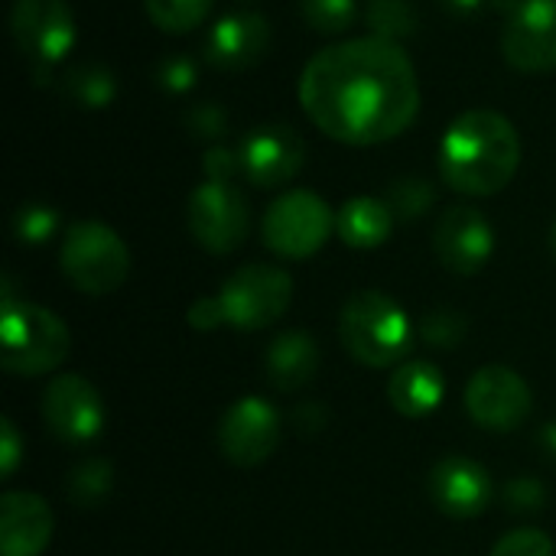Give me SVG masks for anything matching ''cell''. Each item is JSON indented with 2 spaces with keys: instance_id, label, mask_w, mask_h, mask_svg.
Returning a JSON list of instances; mask_svg holds the SVG:
<instances>
[{
  "instance_id": "cell-1",
  "label": "cell",
  "mask_w": 556,
  "mask_h": 556,
  "mask_svg": "<svg viewBox=\"0 0 556 556\" xmlns=\"http://www.w3.org/2000/svg\"><path fill=\"white\" fill-rule=\"evenodd\" d=\"M300 108L329 140L378 147L417 121L420 78L401 42L355 36L319 49L303 65Z\"/></svg>"
},
{
  "instance_id": "cell-2",
  "label": "cell",
  "mask_w": 556,
  "mask_h": 556,
  "mask_svg": "<svg viewBox=\"0 0 556 556\" xmlns=\"http://www.w3.org/2000/svg\"><path fill=\"white\" fill-rule=\"evenodd\" d=\"M518 166L521 134L502 111H466L440 140V176L459 195H495L518 176Z\"/></svg>"
},
{
  "instance_id": "cell-3",
  "label": "cell",
  "mask_w": 556,
  "mask_h": 556,
  "mask_svg": "<svg viewBox=\"0 0 556 556\" xmlns=\"http://www.w3.org/2000/svg\"><path fill=\"white\" fill-rule=\"evenodd\" d=\"M72 349L68 326L46 306L16 300L3 283L0 309V365L10 375L36 378L55 371Z\"/></svg>"
},
{
  "instance_id": "cell-4",
  "label": "cell",
  "mask_w": 556,
  "mask_h": 556,
  "mask_svg": "<svg viewBox=\"0 0 556 556\" xmlns=\"http://www.w3.org/2000/svg\"><path fill=\"white\" fill-rule=\"evenodd\" d=\"M339 339L355 362L368 368H391L407 355L414 326L394 296L381 290H358L342 306Z\"/></svg>"
},
{
  "instance_id": "cell-5",
  "label": "cell",
  "mask_w": 556,
  "mask_h": 556,
  "mask_svg": "<svg viewBox=\"0 0 556 556\" xmlns=\"http://www.w3.org/2000/svg\"><path fill=\"white\" fill-rule=\"evenodd\" d=\"M59 264L65 280L88 296L114 293L130 277V251L124 238L104 222L72 225L62 238Z\"/></svg>"
},
{
  "instance_id": "cell-6",
  "label": "cell",
  "mask_w": 556,
  "mask_h": 556,
  "mask_svg": "<svg viewBox=\"0 0 556 556\" xmlns=\"http://www.w3.org/2000/svg\"><path fill=\"white\" fill-rule=\"evenodd\" d=\"M336 231V212L319 192L290 189L270 202L261 222L264 244L287 261H306L326 248Z\"/></svg>"
},
{
  "instance_id": "cell-7",
  "label": "cell",
  "mask_w": 556,
  "mask_h": 556,
  "mask_svg": "<svg viewBox=\"0 0 556 556\" xmlns=\"http://www.w3.org/2000/svg\"><path fill=\"white\" fill-rule=\"evenodd\" d=\"M215 296H218L225 326L241 329V332H257V329L280 323V316L290 309L293 280L287 270L274 264H244L222 283Z\"/></svg>"
},
{
  "instance_id": "cell-8",
  "label": "cell",
  "mask_w": 556,
  "mask_h": 556,
  "mask_svg": "<svg viewBox=\"0 0 556 556\" xmlns=\"http://www.w3.org/2000/svg\"><path fill=\"white\" fill-rule=\"evenodd\" d=\"M186 225L199 248H205L208 254H231L244 244L251 228L248 199L235 186V179L205 176L189 195Z\"/></svg>"
},
{
  "instance_id": "cell-9",
  "label": "cell",
  "mask_w": 556,
  "mask_h": 556,
  "mask_svg": "<svg viewBox=\"0 0 556 556\" xmlns=\"http://www.w3.org/2000/svg\"><path fill=\"white\" fill-rule=\"evenodd\" d=\"M10 33L20 52L36 65V72H42L68 59L78 39V23L65 0H13Z\"/></svg>"
},
{
  "instance_id": "cell-10",
  "label": "cell",
  "mask_w": 556,
  "mask_h": 556,
  "mask_svg": "<svg viewBox=\"0 0 556 556\" xmlns=\"http://www.w3.org/2000/svg\"><path fill=\"white\" fill-rule=\"evenodd\" d=\"M531 410H534L531 384L515 368L485 365L472 375L466 388V414L482 430L511 433L531 417Z\"/></svg>"
},
{
  "instance_id": "cell-11",
  "label": "cell",
  "mask_w": 556,
  "mask_h": 556,
  "mask_svg": "<svg viewBox=\"0 0 556 556\" xmlns=\"http://www.w3.org/2000/svg\"><path fill=\"white\" fill-rule=\"evenodd\" d=\"M104 401L81 375H59L42 391V420L62 443H91L104 430Z\"/></svg>"
},
{
  "instance_id": "cell-12",
  "label": "cell",
  "mask_w": 556,
  "mask_h": 556,
  "mask_svg": "<svg viewBox=\"0 0 556 556\" xmlns=\"http://www.w3.org/2000/svg\"><path fill=\"white\" fill-rule=\"evenodd\" d=\"M280 414L261 397L235 401L218 424V450L231 466L254 469L274 456L280 446Z\"/></svg>"
},
{
  "instance_id": "cell-13",
  "label": "cell",
  "mask_w": 556,
  "mask_h": 556,
  "mask_svg": "<svg viewBox=\"0 0 556 556\" xmlns=\"http://www.w3.org/2000/svg\"><path fill=\"white\" fill-rule=\"evenodd\" d=\"M502 55L515 72H556V0H518L502 33Z\"/></svg>"
},
{
  "instance_id": "cell-14",
  "label": "cell",
  "mask_w": 556,
  "mask_h": 556,
  "mask_svg": "<svg viewBox=\"0 0 556 556\" xmlns=\"http://www.w3.org/2000/svg\"><path fill=\"white\" fill-rule=\"evenodd\" d=\"M235 150H238L241 173L261 189L287 186L306 163V143L287 124L251 127Z\"/></svg>"
},
{
  "instance_id": "cell-15",
  "label": "cell",
  "mask_w": 556,
  "mask_h": 556,
  "mask_svg": "<svg viewBox=\"0 0 556 556\" xmlns=\"http://www.w3.org/2000/svg\"><path fill=\"white\" fill-rule=\"evenodd\" d=\"M433 251L450 274L472 277L495 254V228L472 205H453L443 212L433 231Z\"/></svg>"
},
{
  "instance_id": "cell-16",
  "label": "cell",
  "mask_w": 556,
  "mask_h": 556,
  "mask_svg": "<svg viewBox=\"0 0 556 556\" xmlns=\"http://www.w3.org/2000/svg\"><path fill=\"white\" fill-rule=\"evenodd\" d=\"M430 498L450 518H479L495 498V482L489 469L466 456H446L430 472Z\"/></svg>"
},
{
  "instance_id": "cell-17",
  "label": "cell",
  "mask_w": 556,
  "mask_h": 556,
  "mask_svg": "<svg viewBox=\"0 0 556 556\" xmlns=\"http://www.w3.org/2000/svg\"><path fill=\"white\" fill-rule=\"evenodd\" d=\"M270 49V23L261 13H228L205 36V62L215 72L254 68Z\"/></svg>"
},
{
  "instance_id": "cell-18",
  "label": "cell",
  "mask_w": 556,
  "mask_h": 556,
  "mask_svg": "<svg viewBox=\"0 0 556 556\" xmlns=\"http://www.w3.org/2000/svg\"><path fill=\"white\" fill-rule=\"evenodd\" d=\"M52 508L33 492H7L0 498V551L3 556H42L52 541Z\"/></svg>"
},
{
  "instance_id": "cell-19",
  "label": "cell",
  "mask_w": 556,
  "mask_h": 556,
  "mask_svg": "<svg viewBox=\"0 0 556 556\" xmlns=\"http://www.w3.org/2000/svg\"><path fill=\"white\" fill-rule=\"evenodd\" d=\"M264 371H267V381L277 391H300V388H306L316 378V371H319V342L309 332H300V329L280 332L267 345Z\"/></svg>"
},
{
  "instance_id": "cell-20",
  "label": "cell",
  "mask_w": 556,
  "mask_h": 556,
  "mask_svg": "<svg viewBox=\"0 0 556 556\" xmlns=\"http://www.w3.org/2000/svg\"><path fill=\"white\" fill-rule=\"evenodd\" d=\"M446 397L443 371L433 362H407L388 381V401L401 417H427Z\"/></svg>"
},
{
  "instance_id": "cell-21",
  "label": "cell",
  "mask_w": 556,
  "mask_h": 556,
  "mask_svg": "<svg viewBox=\"0 0 556 556\" xmlns=\"http://www.w3.org/2000/svg\"><path fill=\"white\" fill-rule=\"evenodd\" d=\"M391 231H394V212L388 199L355 195L342 202L336 212V235L352 251H375L391 238Z\"/></svg>"
},
{
  "instance_id": "cell-22",
  "label": "cell",
  "mask_w": 556,
  "mask_h": 556,
  "mask_svg": "<svg viewBox=\"0 0 556 556\" xmlns=\"http://www.w3.org/2000/svg\"><path fill=\"white\" fill-rule=\"evenodd\" d=\"M114 485V469L104 459H85L68 472L65 492L75 508H98Z\"/></svg>"
},
{
  "instance_id": "cell-23",
  "label": "cell",
  "mask_w": 556,
  "mask_h": 556,
  "mask_svg": "<svg viewBox=\"0 0 556 556\" xmlns=\"http://www.w3.org/2000/svg\"><path fill=\"white\" fill-rule=\"evenodd\" d=\"M212 3L215 0H143L150 23L169 36L192 33L199 23H205V16L212 13Z\"/></svg>"
},
{
  "instance_id": "cell-24",
  "label": "cell",
  "mask_w": 556,
  "mask_h": 556,
  "mask_svg": "<svg viewBox=\"0 0 556 556\" xmlns=\"http://www.w3.org/2000/svg\"><path fill=\"white\" fill-rule=\"evenodd\" d=\"M68 94L85 104V108H108L114 98H117V81L108 68L101 65H81V68H72L68 72V81H65Z\"/></svg>"
},
{
  "instance_id": "cell-25",
  "label": "cell",
  "mask_w": 556,
  "mask_h": 556,
  "mask_svg": "<svg viewBox=\"0 0 556 556\" xmlns=\"http://www.w3.org/2000/svg\"><path fill=\"white\" fill-rule=\"evenodd\" d=\"M300 13L309 23V29L323 36H336L355 26L362 7L358 0H300Z\"/></svg>"
},
{
  "instance_id": "cell-26",
  "label": "cell",
  "mask_w": 556,
  "mask_h": 556,
  "mask_svg": "<svg viewBox=\"0 0 556 556\" xmlns=\"http://www.w3.org/2000/svg\"><path fill=\"white\" fill-rule=\"evenodd\" d=\"M384 199H388L394 218L414 222V218L427 215V208L433 205L437 192H433V186H430L427 179H420V176H404V179L391 182V189H388Z\"/></svg>"
},
{
  "instance_id": "cell-27",
  "label": "cell",
  "mask_w": 556,
  "mask_h": 556,
  "mask_svg": "<svg viewBox=\"0 0 556 556\" xmlns=\"http://www.w3.org/2000/svg\"><path fill=\"white\" fill-rule=\"evenodd\" d=\"M59 231V212L42 205V202H26L16 208L13 215V235L20 244H29V248H39L46 244L52 235Z\"/></svg>"
},
{
  "instance_id": "cell-28",
  "label": "cell",
  "mask_w": 556,
  "mask_h": 556,
  "mask_svg": "<svg viewBox=\"0 0 556 556\" xmlns=\"http://www.w3.org/2000/svg\"><path fill=\"white\" fill-rule=\"evenodd\" d=\"M365 16H368L375 36H384V39H394V42L417 29L414 10H410L407 0H368Z\"/></svg>"
},
{
  "instance_id": "cell-29",
  "label": "cell",
  "mask_w": 556,
  "mask_h": 556,
  "mask_svg": "<svg viewBox=\"0 0 556 556\" xmlns=\"http://www.w3.org/2000/svg\"><path fill=\"white\" fill-rule=\"evenodd\" d=\"M420 336H424V342H430L437 349H456L466 336V319L453 309H437V313L424 316Z\"/></svg>"
},
{
  "instance_id": "cell-30",
  "label": "cell",
  "mask_w": 556,
  "mask_h": 556,
  "mask_svg": "<svg viewBox=\"0 0 556 556\" xmlns=\"http://www.w3.org/2000/svg\"><path fill=\"white\" fill-rule=\"evenodd\" d=\"M195 65H192V59L189 55H166V59H160L156 62V68H153V78H156V85L163 88V91H169V94H186L192 85H195Z\"/></svg>"
},
{
  "instance_id": "cell-31",
  "label": "cell",
  "mask_w": 556,
  "mask_h": 556,
  "mask_svg": "<svg viewBox=\"0 0 556 556\" xmlns=\"http://www.w3.org/2000/svg\"><path fill=\"white\" fill-rule=\"evenodd\" d=\"M492 556H554V541L544 534V531H534V528H521V531H511L505 534Z\"/></svg>"
},
{
  "instance_id": "cell-32",
  "label": "cell",
  "mask_w": 556,
  "mask_h": 556,
  "mask_svg": "<svg viewBox=\"0 0 556 556\" xmlns=\"http://www.w3.org/2000/svg\"><path fill=\"white\" fill-rule=\"evenodd\" d=\"M544 498H547V492H544V485L534 476H521V479H511L505 485L508 511H541Z\"/></svg>"
},
{
  "instance_id": "cell-33",
  "label": "cell",
  "mask_w": 556,
  "mask_h": 556,
  "mask_svg": "<svg viewBox=\"0 0 556 556\" xmlns=\"http://www.w3.org/2000/svg\"><path fill=\"white\" fill-rule=\"evenodd\" d=\"M186 124L195 137H222L225 134V111L218 104H199L186 114Z\"/></svg>"
},
{
  "instance_id": "cell-34",
  "label": "cell",
  "mask_w": 556,
  "mask_h": 556,
  "mask_svg": "<svg viewBox=\"0 0 556 556\" xmlns=\"http://www.w3.org/2000/svg\"><path fill=\"white\" fill-rule=\"evenodd\" d=\"M189 326L199 329V332H212V329L225 326L218 296H202V300H195V303L189 306Z\"/></svg>"
},
{
  "instance_id": "cell-35",
  "label": "cell",
  "mask_w": 556,
  "mask_h": 556,
  "mask_svg": "<svg viewBox=\"0 0 556 556\" xmlns=\"http://www.w3.org/2000/svg\"><path fill=\"white\" fill-rule=\"evenodd\" d=\"M20 456H23V443H20L16 424H13V420H3V424H0V469H3L7 479L16 472Z\"/></svg>"
},
{
  "instance_id": "cell-36",
  "label": "cell",
  "mask_w": 556,
  "mask_h": 556,
  "mask_svg": "<svg viewBox=\"0 0 556 556\" xmlns=\"http://www.w3.org/2000/svg\"><path fill=\"white\" fill-rule=\"evenodd\" d=\"M443 7H446L453 16H476V13L485 7V0H443Z\"/></svg>"
},
{
  "instance_id": "cell-37",
  "label": "cell",
  "mask_w": 556,
  "mask_h": 556,
  "mask_svg": "<svg viewBox=\"0 0 556 556\" xmlns=\"http://www.w3.org/2000/svg\"><path fill=\"white\" fill-rule=\"evenodd\" d=\"M541 443H544V450L556 459V424H547V427L541 430Z\"/></svg>"
},
{
  "instance_id": "cell-38",
  "label": "cell",
  "mask_w": 556,
  "mask_h": 556,
  "mask_svg": "<svg viewBox=\"0 0 556 556\" xmlns=\"http://www.w3.org/2000/svg\"><path fill=\"white\" fill-rule=\"evenodd\" d=\"M551 254H554V261H556V225H554V231H551Z\"/></svg>"
},
{
  "instance_id": "cell-39",
  "label": "cell",
  "mask_w": 556,
  "mask_h": 556,
  "mask_svg": "<svg viewBox=\"0 0 556 556\" xmlns=\"http://www.w3.org/2000/svg\"><path fill=\"white\" fill-rule=\"evenodd\" d=\"M244 3H248V0H244Z\"/></svg>"
}]
</instances>
